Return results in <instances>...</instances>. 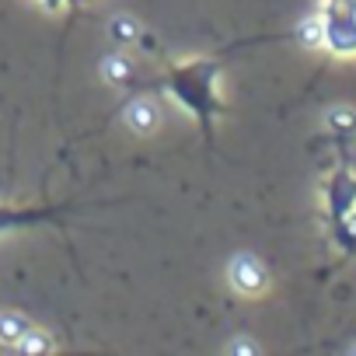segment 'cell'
I'll return each instance as SVG.
<instances>
[{
  "label": "cell",
  "mask_w": 356,
  "mask_h": 356,
  "mask_svg": "<svg viewBox=\"0 0 356 356\" xmlns=\"http://www.w3.org/2000/svg\"><path fill=\"white\" fill-rule=\"evenodd\" d=\"M39 4H42L46 11H60V8H63V0H39Z\"/></svg>",
  "instance_id": "10"
},
{
  "label": "cell",
  "mask_w": 356,
  "mask_h": 356,
  "mask_svg": "<svg viewBox=\"0 0 356 356\" xmlns=\"http://www.w3.org/2000/svg\"><path fill=\"white\" fill-rule=\"evenodd\" d=\"M18 349H22V353H53V339H46L42 332L32 328V332L18 342Z\"/></svg>",
  "instance_id": "6"
},
{
  "label": "cell",
  "mask_w": 356,
  "mask_h": 356,
  "mask_svg": "<svg viewBox=\"0 0 356 356\" xmlns=\"http://www.w3.org/2000/svg\"><path fill=\"white\" fill-rule=\"evenodd\" d=\"M29 332H32L29 318H22V314H15V311L0 314V342H4V346H18Z\"/></svg>",
  "instance_id": "2"
},
{
  "label": "cell",
  "mask_w": 356,
  "mask_h": 356,
  "mask_svg": "<svg viewBox=\"0 0 356 356\" xmlns=\"http://www.w3.org/2000/svg\"><path fill=\"white\" fill-rule=\"evenodd\" d=\"M353 353H356V346H353Z\"/></svg>",
  "instance_id": "11"
},
{
  "label": "cell",
  "mask_w": 356,
  "mask_h": 356,
  "mask_svg": "<svg viewBox=\"0 0 356 356\" xmlns=\"http://www.w3.org/2000/svg\"><path fill=\"white\" fill-rule=\"evenodd\" d=\"M112 35H115L119 42L136 39V22H129V18H115V22H112Z\"/></svg>",
  "instance_id": "7"
},
{
  "label": "cell",
  "mask_w": 356,
  "mask_h": 356,
  "mask_svg": "<svg viewBox=\"0 0 356 356\" xmlns=\"http://www.w3.org/2000/svg\"><path fill=\"white\" fill-rule=\"evenodd\" d=\"M332 122H335V126H342V129H346V126H356V119H353L349 112H335V115H332Z\"/></svg>",
  "instance_id": "8"
},
{
  "label": "cell",
  "mask_w": 356,
  "mask_h": 356,
  "mask_svg": "<svg viewBox=\"0 0 356 356\" xmlns=\"http://www.w3.org/2000/svg\"><path fill=\"white\" fill-rule=\"evenodd\" d=\"M227 276H231V286L238 293H248V297L262 293L269 286V276H266V269L255 255H234L231 266H227Z\"/></svg>",
  "instance_id": "1"
},
{
  "label": "cell",
  "mask_w": 356,
  "mask_h": 356,
  "mask_svg": "<svg viewBox=\"0 0 356 356\" xmlns=\"http://www.w3.org/2000/svg\"><path fill=\"white\" fill-rule=\"evenodd\" d=\"M102 70H105V81H112V84H126L129 74H133V63H129L126 56H108Z\"/></svg>",
  "instance_id": "4"
},
{
  "label": "cell",
  "mask_w": 356,
  "mask_h": 356,
  "mask_svg": "<svg viewBox=\"0 0 356 356\" xmlns=\"http://www.w3.org/2000/svg\"><path fill=\"white\" fill-rule=\"evenodd\" d=\"M353 18H356V11H353Z\"/></svg>",
  "instance_id": "12"
},
{
  "label": "cell",
  "mask_w": 356,
  "mask_h": 356,
  "mask_svg": "<svg viewBox=\"0 0 356 356\" xmlns=\"http://www.w3.org/2000/svg\"><path fill=\"white\" fill-rule=\"evenodd\" d=\"M126 122H129L136 133H150V129L157 126V108H154L150 102H136V105H129Z\"/></svg>",
  "instance_id": "3"
},
{
  "label": "cell",
  "mask_w": 356,
  "mask_h": 356,
  "mask_svg": "<svg viewBox=\"0 0 356 356\" xmlns=\"http://www.w3.org/2000/svg\"><path fill=\"white\" fill-rule=\"evenodd\" d=\"M231 349H234V353H259V346H255V342H248V339H238Z\"/></svg>",
  "instance_id": "9"
},
{
  "label": "cell",
  "mask_w": 356,
  "mask_h": 356,
  "mask_svg": "<svg viewBox=\"0 0 356 356\" xmlns=\"http://www.w3.org/2000/svg\"><path fill=\"white\" fill-rule=\"evenodd\" d=\"M300 42L304 46H321L325 42V22L321 18H307L300 25Z\"/></svg>",
  "instance_id": "5"
}]
</instances>
